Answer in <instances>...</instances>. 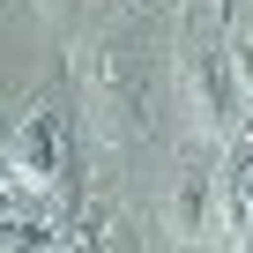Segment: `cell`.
I'll return each instance as SVG.
<instances>
[{"label":"cell","instance_id":"cell-2","mask_svg":"<svg viewBox=\"0 0 253 253\" xmlns=\"http://www.w3.org/2000/svg\"><path fill=\"white\" fill-rule=\"evenodd\" d=\"M60 157H67L60 119H52V112H30V119L15 126V171L38 186V179H52V171H60Z\"/></svg>","mask_w":253,"mask_h":253},{"label":"cell","instance_id":"cell-4","mask_svg":"<svg viewBox=\"0 0 253 253\" xmlns=\"http://www.w3.org/2000/svg\"><path fill=\"white\" fill-rule=\"evenodd\" d=\"M201 216H209V186L186 179V186H179V231H201Z\"/></svg>","mask_w":253,"mask_h":253},{"label":"cell","instance_id":"cell-5","mask_svg":"<svg viewBox=\"0 0 253 253\" xmlns=\"http://www.w3.org/2000/svg\"><path fill=\"white\" fill-rule=\"evenodd\" d=\"M238 75H246V89H253V38L238 45Z\"/></svg>","mask_w":253,"mask_h":253},{"label":"cell","instance_id":"cell-3","mask_svg":"<svg viewBox=\"0 0 253 253\" xmlns=\"http://www.w3.org/2000/svg\"><path fill=\"white\" fill-rule=\"evenodd\" d=\"M186 89H194V112H201V126L216 134V126L231 119V89H223V67H216L209 52H194V60H186Z\"/></svg>","mask_w":253,"mask_h":253},{"label":"cell","instance_id":"cell-1","mask_svg":"<svg viewBox=\"0 0 253 253\" xmlns=\"http://www.w3.org/2000/svg\"><path fill=\"white\" fill-rule=\"evenodd\" d=\"M89 89H97V104H104V119L119 126V134H134V126H142L149 89H142V67H134V52H126V45H104V52H97Z\"/></svg>","mask_w":253,"mask_h":253}]
</instances>
